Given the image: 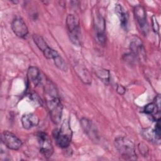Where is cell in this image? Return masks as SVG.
<instances>
[{"label":"cell","mask_w":161,"mask_h":161,"mask_svg":"<svg viewBox=\"0 0 161 161\" xmlns=\"http://www.w3.org/2000/svg\"><path fill=\"white\" fill-rule=\"evenodd\" d=\"M80 123L81 127L83 129L85 133H86L88 135V136L92 140H97L98 138L97 130L94 123L91 120L86 118H82L80 120Z\"/></svg>","instance_id":"cell-10"},{"label":"cell","mask_w":161,"mask_h":161,"mask_svg":"<svg viewBox=\"0 0 161 161\" xmlns=\"http://www.w3.org/2000/svg\"><path fill=\"white\" fill-rule=\"evenodd\" d=\"M75 69V72L82 82L86 84H90L91 83V76L86 69L79 65L77 66Z\"/></svg>","instance_id":"cell-15"},{"label":"cell","mask_w":161,"mask_h":161,"mask_svg":"<svg viewBox=\"0 0 161 161\" xmlns=\"http://www.w3.org/2000/svg\"><path fill=\"white\" fill-rule=\"evenodd\" d=\"M139 147H141V148H139V149H140V153H142V154H143V152H144L145 154H146V152H148V149L146 150V148H147V145H145L143 144V143H141V144H140Z\"/></svg>","instance_id":"cell-24"},{"label":"cell","mask_w":161,"mask_h":161,"mask_svg":"<svg viewBox=\"0 0 161 161\" xmlns=\"http://www.w3.org/2000/svg\"><path fill=\"white\" fill-rule=\"evenodd\" d=\"M142 134L143 138L145 140H148V142H157V141H158V142L160 141L157 138L153 129H152L150 128L144 129L142 130Z\"/></svg>","instance_id":"cell-17"},{"label":"cell","mask_w":161,"mask_h":161,"mask_svg":"<svg viewBox=\"0 0 161 161\" xmlns=\"http://www.w3.org/2000/svg\"><path fill=\"white\" fill-rule=\"evenodd\" d=\"M11 28L14 33L19 38H25L28 33V27L21 18H16L11 23Z\"/></svg>","instance_id":"cell-9"},{"label":"cell","mask_w":161,"mask_h":161,"mask_svg":"<svg viewBox=\"0 0 161 161\" xmlns=\"http://www.w3.org/2000/svg\"><path fill=\"white\" fill-rule=\"evenodd\" d=\"M156 125L155 126V128L153 129L155 134L156 135L157 138L160 140V119L156 121Z\"/></svg>","instance_id":"cell-20"},{"label":"cell","mask_w":161,"mask_h":161,"mask_svg":"<svg viewBox=\"0 0 161 161\" xmlns=\"http://www.w3.org/2000/svg\"><path fill=\"white\" fill-rule=\"evenodd\" d=\"M134 14L141 29L143 31L146 33L148 30V25L145 8L141 5L136 6L134 8Z\"/></svg>","instance_id":"cell-11"},{"label":"cell","mask_w":161,"mask_h":161,"mask_svg":"<svg viewBox=\"0 0 161 161\" xmlns=\"http://www.w3.org/2000/svg\"><path fill=\"white\" fill-rule=\"evenodd\" d=\"M142 45L140 41L136 40V41H133L131 43L130 50H131L132 53H134L135 55H138L142 52Z\"/></svg>","instance_id":"cell-19"},{"label":"cell","mask_w":161,"mask_h":161,"mask_svg":"<svg viewBox=\"0 0 161 161\" xmlns=\"http://www.w3.org/2000/svg\"><path fill=\"white\" fill-rule=\"evenodd\" d=\"M40 119L37 115L33 113H27L21 117V123L23 127L26 130H30L36 126L39 123Z\"/></svg>","instance_id":"cell-12"},{"label":"cell","mask_w":161,"mask_h":161,"mask_svg":"<svg viewBox=\"0 0 161 161\" xmlns=\"http://www.w3.org/2000/svg\"><path fill=\"white\" fill-rule=\"evenodd\" d=\"M160 95L158 94L154 100V103L159 110H160Z\"/></svg>","instance_id":"cell-22"},{"label":"cell","mask_w":161,"mask_h":161,"mask_svg":"<svg viewBox=\"0 0 161 161\" xmlns=\"http://www.w3.org/2000/svg\"><path fill=\"white\" fill-rule=\"evenodd\" d=\"M114 145L122 158L126 160L137 159L134 143L124 136H119L114 140Z\"/></svg>","instance_id":"cell-1"},{"label":"cell","mask_w":161,"mask_h":161,"mask_svg":"<svg viewBox=\"0 0 161 161\" xmlns=\"http://www.w3.org/2000/svg\"><path fill=\"white\" fill-rule=\"evenodd\" d=\"M72 130L67 120H64L59 130L55 129L53 132V137L58 147L62 148L69 146L72 138Z\"/></svg>","instance_id":"cell-2"},{"label":"cell","mask_w":161,"mask_h":161,"mask_svg":"<svg viewBox=\"0 0 161 161\" xmlns=\"http://www.w3.org/2000/svg\"><path fill=\"white\" fill-rule=\"evenodd\" d=\"M53 60H54V64L55 66L58 69L62 71H66L67 70V64L65 63L64 58L59 54L53 58Z\"/></svg>","instance_id":"cell-18"},{"label":"cell","mask_w":161,"mask_h":161,"mask_svg":"<svg viewBox=\"0 0 161 161\" xmlns=\"http://www.w3.org/2000/svg\"><path fill=\"white\" fill-rule=\"evenodd\" d=\"M33 40L37 47L43 52L44 56L49 59H53L56 56L58 55V53L50 48L46 42L44 40L42 36L39 35L34 34L33 35Z\"/></svg>","instance_id":"cell-6"},{"label":"cell","mask_w":161,"mask_h":161,"mask_svg":"<svg viewBox=\"0 0 161 161\" xmlns=\"http://www.w3.org/2000/svg\"><path fill=\"white\" fill-rule=\"evenodd\" d=\"M47 105L52 122L54 124H58L62 118L63 109V106L58 96L47 99Z\"/></svg>","instance_id":"cell-4"},{"label":"cell","mask_w":161,"mask_h":161,"mask_svg":"<svg viewBox=\"0 0 161 161\" xmlns=\"http://www.w3.org/2000/svg\"><path fill=\"white\" fill-rule=\"evenodd\" d=\"M66 25L71 42L76 46L80 45L81 34L79 19L75 15L69 14L67 16Z\"/></svg>","instance_id":"cell-3"},{"label":"cell","mask_w":161,"mask_h":161,"mask_svg":"<svg viewBox=\"0 0 161 161\" xmlns=\"http://www.w3.org/2000/svg\"><path fill=\"white\" fill-rule=\"evenodd\" d=\"M40 145V152L45 157L49 158L53 153V148L49 136L45 132H40L37 135Z\"/></svg>","instance_id":"cell-5"},{"label":"cell","mask_w":161,"mask_h":161,"mask_svg":"<svg viewBox=\"0 0 161 161\" xmlns=\"http://www.w3.org/2000/svg\"><path fill=\"white\" fill-rule=\"evenodd\" d=\"M97 77L104 84H108L110 81V72L108 70L99 69L95 71Z\"/></svg>","instance_id":"cell-16"},{"label":"cell","mask_w":161,"mask_h":161,"mask_svg":"<svg viewBox=\"0 0 161 161\" xmlns=\"http://www.w3.org/2000/svg\"><path fill=\"white\" fill-rule=\"evenodd\" d=\"M152 24H153L152 26H153V29L154 31L158 33V30H159V26H158V24L157 21L156 17L155 16H153V17H152Z\"/></svg>","instance_id":"cell-21"},{"label":"cell","mask_w":161,"mask_h":161,"mask_svg":"<svg viewBox=\"0 0 161 161\" xmlns=\"http://www.w3.org/2000/svg\"><path fill=\"white\" fill-rule=\"evenodd\" d=\"M125 91H126V89L123 86H121V85H118L117 86L116 91L119 94H121V95L123 94L125 92Z\"/></svg>","instance_id":"cell-23"},{"label":"cell","mask_w":161,"mask_h":161,"mask_svg":"<svg viewBox=\"0 0 161 161\" xmlns=\"http://www.w3.org/2000/svg\"><path fill=\"white\" fill-rule=\"evenodd\" d=\"M27 76L28 80L32 82L35 86L41 84L43 82L40 71L36 67L31 66L29 67L27 72Z\"/></svg>","instance_id":"cell-13"},{"label":"cell","mask_w":161,"mask_h":161,"mask_svg":"<svg viewBox=\"0 0 161 161\" xmlns=\"http://www.w3.org/2000/svg\"><path fill=\"white\" fill-rule=\"evenodd\" d=\"M115 12L120 21L121 25L123 28H126L128 26V16L127 13L125 11V9L121 4H117L115 6Z\"/></svg>","instance_id":"cell-14"},{"label":"cell","mask_w":161,"mask_h":161,"mask_svg":"<svg viewBox=\"0 0 161 161\" xmlns=\"http://www.w3.org/2000/svg\"><path fill=\"white\" fill-rule=\"evenodd\" d=\"M1 141L7 148L13 150H18L22 145L21 140L9 131H4L2 133Z\"/></svg>","instance_id":"cell-7"},{"label":"cell","mask_w":161,"mask_h":161,"mask_svg":"<svg viewBox=\"0 0 161 161\" xmlns=\"http://www.w3.org/2000/svg\"><path fill=\"white\" fill-rule=\"evenodd\" d=\"M94 26L96 32V35L97 42L101 45H104L106 43L105 21L101 16L97 15L95 18Z\"/></svg>","instance_id":"cell-8"}]
</instances>
